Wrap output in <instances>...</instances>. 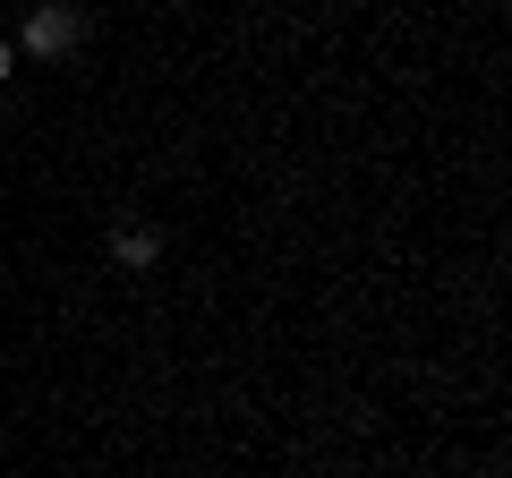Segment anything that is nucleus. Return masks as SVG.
<instances>
[{
	"mask_svg": "<svg viewBox=\"0 0 512 478\" xmlns=\"http://www.w3.org/2000/svg\"><path fill=\"white\" fill-rule=\"evenodd\" d=\"M111 257H120V265H128V274H146V265H154V257H163V239H154V231H146V222H120V231H111Z\"/></svg>",
	"mask_w": 512,
	"mask_h": 478,
	"instance_id": "f03ea898",
	"label": "nucleus"
},
{
	"mask_svg": "<svg viewBox=\"0 0 512 478\" xmlns=\"http://www.w3.org/2000/svg\"><path fill=\"white\" fill-rule=\"evenodd\" d=\"M9 69H18V43H0V77H9Z\"/></svg>",
	"mask_w": 512,
	"mask_h": 478,
	"instance_id": "7ed1b4c3",
	"label": "nucleus"
},
{
	"mask_svg": "<svg viewBox=\"0 0 512 478\" xmlns=\"http://www.w3.org/2000/svg\"><path fill=\"white\" fill-rule=\"evenodd\" d=\"M77 43H86V18H77L69 0H43L35 18H26L18 52H26V60H60V52H77Z\"/></svg>",
	"mask_w": 512,
	"mask_h": 478,
	"instance_id": "f257e3e1",
	"label": "nucleus"
}]
</instances>
